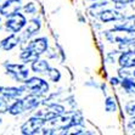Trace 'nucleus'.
I'll use <instances>...</instances> for the list:
<instances>
[{
  "mask_svg": "<svg viewBox=\"0 0 135 135\" xmlns=\"http://www.w3.org/2000/svg\"><path fill=\"white\" fill-rule=\"evenodd\" d=\"M50 63L47 62L46 60H43V59H38V60L33 61L32 62V71L37 74H46L47 71L50 69Z\"/></svg>",
  "mask_w": 135,
  "mask_h": 135,
  "instance_id": "2eb2a0df",
  "label": "nucleus"
},
{
  "mask_svg": "<svg viewBox=\"0 0 135 135\" xmlns=\"http://www.w3.org/2000/svg\"><path fill=\"white\" fill-rule=\"evenodd\" d=\"M107 5H108V1H107V0H105V1H99V3L93 4V5L89 7L88 11L93 17H99L100 13L107 7Z\"/></svg>",
  "mask_w": 135,
  "mask_h": 135,
  "instance_id": "f3484780",
  "label": "nucleus"
},
{
  "mask_svg": "<svg viewBox=\"0 0 135 135\" xmlns=\"http://www.w3.org/2000/svg\"><path fill=\"white\" fill-rule=\"evenodd\" d=\"M106 40L111 44H127L135 40V29L124 28V27H117L104 32Z\"/></svg>",
  "mask_w": 135,
  "mask_h": 135,
  "instance_id": "f03ea898",
  "label": "nucleus"
},
{
  "mask_svg": "<svg viewBox=\"0 0 135 135\" xmlns=\"http://www.w3.org/2000/svg\"><path fill=\"white\" fill-rule=\"evenodd\" d=\"M22 9L27 15H33V13L37 12V6H35V4H33V3H28L27 5H25Z\"/></svg>",
  "mask_w": 135,
  "mask_h": 135,
  "instance_id": "393cba45",
  "label": "nucleus"
},
{
  "mask_svg": "<svg viewBox=\"0 0 135 135\" xmlns=\"http://www.w3.org/2000/svg\"><path fill=\"white\" fill-rule=\"evenodd\" d=\"M26 90H27L26 86H18V88H17V86H6V88H4L3 86V89L0 91V95L9 102V101H11V100L20 99L25 94Z\"/></svg>",
  "mask_w": 135,
  "mask_h": 135,
  "instance_id": "1a4fd4ad",
  "label": "nucleus"
},
{
  "mask_svg": "<svg viewBox=\"0 0 135 135\" xmlns=\"http://www.w3.org/2000/svg\"><path fill=\"white\" fill-rule=\"evenodd\" d=\"M105 110H106V112H108V113L116 112V111H117L116 99L112 98V96L106 98V100H105Z\"/></svg>",
  "mask_w": 135,
  "mask_h": 135,
  "instance_id": "4be33fe9",
  "label": "nucleus"
},
{
  "mask_svg": "<svg viewBox=\"0 0 135 135\" xmlns=\"http://www.w3.org/2000/svg\"><path fill=\"white\" fill-rule=\"evenodd\" d=\"M41 28V22L39 18H32L27 25H26V28L23 31V33L21 34L22 37V40H29L32 37H34L38 32L40 31Z\"/></svg>",
  "mask_w": 135,
  "mask_h": 135,
  "instance_id": "9d476101",
  "label": "nucleus"
},
{
  "mask_svg": "<svg viewBox=\"0 0 135 135\" xmlns=\"http://www.w3.org/2000/svg\"><path fill=\"white\" fill-rule=\"evenodd\" d=\"M88 1H99V0H88Z\"/></svg>",
  "mask_w": 135,
  "mask_h": 135,
  "instance_id": "2f4dec72",
  "label": "nucleus"
},
{
  "mask_svg": "<svg viewBox=\"0 0 135 135\" xmlns=\"http://www.w3.org/2000/svg\"><path fill=\"white\" fill-rule=\"evenodd\" d=\"M41 104H43V101L39 100V96L29 94L28 96H26L23 99H16L12 104L9 106V111L7 112L11 116H18V114H22L25 112L35 110Z\"/></svg>",
  "mask_w": 135,
  "mask_h": 135,
  "instance_id": "f257e3e1",
  "label": "nucleus"
},
{
  "mask_svg": "<svg viewBox=\"0 0 135 135\" xmlns=\"http://www.w3.org/2000/svg\"><path fill=\"white\" fill-rule=\"evenodd\" d=\"M117 62L120 67H135V52L123 51L119 54Z\"/></svg>",
  "mask_w": 135,
  "mask_h": 135,
  "instance_id": "4468645a",
  "label": "nucleus"
},
{
  "mask_svg": "<svg viewBox=\"0 0 135 135\" xmlns=\"http://www.w3.org/2000/svg\"><path fill=\"white\" fill-rule=\"evenodd\" d=\"M3 17H4V16L1 15V13H0V31H1V28H3L4 23H5V22H3Z\"/></svg>",
  "mask_w": 135,
  "mask_h": 135,
  "instance_id": "c756f323",
  "label": "nucleus"
},
{
  "mask_svg": "<svg viewBox=\"0 0 135 135\" xmlns=\"http://www.w3.org/2000/svg\"><path fill=\"white\" fill-rule=\"evenodd\" d=\"M46 120L43 119L41 117L33 116L29 119H27L22 126H21V134L23 135H35L41 134V130L44 128Z\"/></svg>",
  "mask_w": 135,
  "mask_h": 135,
  "instance_id": "39448f33",
  "label": "nucleus"
},
{
  "mask_svg": "<svg viewBox=\"0 0 135 135\" xmlns=\"http://www.w3.org/2000/svg\"><path fill=\"white\" fill-rule=\"evenodd\" d=\"M23 44H21V47L23 49H31V50L35 51L37 54L39 55H43L49 49V40H47L46 37H38V38H34L32 40L27 41V40H22Z\"/></svg>",
  "mask_w": 135,
  "mask_h": 135,
  "instance_id": "0eeeda50",
  "label": "nucleus"
},
{
  "mask_svg": "<svg viewBox=\"0 0 135 135\" xmlns=\"http://www.w3.org/2000/svg\"><path fill=\"white\" fill-rule=\"evenodd\" d=\"M120 80H122V79H119V77H112V78H110V83L113 86L120 85Z\"/></svg>",
  "mask_w": 135,
  "mask_h": 135,
  "instance_id": "c85d7f7f",
  "label": "nucleus"
},
{
  "mask_svg": "<svg viewBox=\"0 0 135 135\" xmlns=\"http://www.w3.org/2000/svg\"><path fill=\"white\" fill-rule=\"evenodd\" d=\"M40 57V55L39 54H37L35 51L31 50V49H23L22 51H21V54H20V60L22 61L23 63H29V62H33V61L38 60Z\"/></svg>",
  "mask_w": 135,
  "mask_h": 135,
  "instance_id": "dca6fc26",
  "label": "nucleus"
},
{
  "mask_svg": "<svg viewBox=\"0 0 135 135\" xmlns=\"http://www.w3.org/2000/svg\"><path fill=\"white\" fill-rule=\"evenodd\" d=\"M22 3L21 0H9L6 4H4L3 7L0 9V13L4 17H9V16L13 15V13L18 12L22 9Z\"/></svg>",
  "mask_w": 135,
  "mask_h": 135,
  "instance_id": "ddd939ff",
  "label": "nucleus"
},
{
  "mask_svg": "<svg viewBox=\"0 0 135 135\" xmlns=\"http://www.w3.org/2000/svg\"><path fill=\"white\" fill-rule=\"evenodd\" d=\"M21 43H22V37L20 34H17V33H11L9 37H6L5 39L1 40L0 47L5 51H11L16 46L21 45Z\"/></svg>",
  "mask_w": 135,
  "mask_h": 135,
  "instance_id": "f8f14e48",
  "label": "nucleus"
},
{
  "mask_svg": "<svg viewBox=\"0 0 135 135\" xmlns=\"http://www.w3.org/2000/svg\"><path fill=\"white\" fill-rule=\"evenodd\" d=\"M47 78H49V80L52 83H59L61 80V72L59 71L57 68H55V67H50V69L47 71Z\"/></svg>",
  "mask_w": 135,
  "mask_h": 135,
  "instance_id": "412c9836",
  "label": "nucleus"
},
{
  "mask_svg": "<svg viewBox=\"0 0 135 135\" xmlns=\"http://www.w3.org/2000/svg\"><path fill=\"white\" fill-rule=\"evenodd\" d=\"M127 129L129 132H132L135 134V116H132V118L128 120V124H127Z\"/></svg>",
  "mask_w": 135,
  "mask_h": 135,
  "instance_id": "bb28decb",
  "label": "nucleus"
},
{
  "mask_svg": "<svg viewBox=\"0 0 135 135\" xmlns=\"http://www.w3.org/2000/svg\"><path fill=\"white\" fill-rule=\"evenodd\" d=\"M112 3H114L117 6H126L128 4H132L134 3L135 0H111Z\"/></svg>",
  "mask_w": 135,
  "mask_h": 135,
  "instance_id": "cd10ccee",
  "label": "nucleus"
},
{
  "mask_svg": "<svg viewBox=\"0 0 135 135\" xmlns=\"http://www.w3.org/2000/svg\"><path fill=\"white\" fill-rule=\"evenodd\" d=\"M25 86L29 90V94L35 96H44L49 93V83L39 77H31L25 82Z\"/></svg>",
  "mask_w": 135,
  "mask_h": 135,
  "instance_id": "20e7f679",
  "label": "nucleus"
},
{
  "mask_svg": "<svg viewBox=\"0 0 135 135\" xmlns=\"http://www.w3.org/2000/svg\"><path fill=\"white\" fill-rule=\"evenodd\" d=\"M65 112H66L65 106L54 102V104L46 105V107L43 108V110H39L38 112H35V116L41 117V118L45 120H49V119H52V118H55V117H57V116H61V114H63Z\"/></svg>",
  "mask_w": 135,
  "mask_h": 135,
  "instance_id": "6e6552de",
  "label": "nucleus"
},
{
  "mask_svg": "<svg viewBox=\"0 0 135 135\" xmlns=\"http://www.w3.org/2000/svg\"><path fill=\"white\" fill-rule=\"evenodd\" d=\"M124 13L119 12L118 10L114 9H105L102 12L100 13L99 18L102 23H110V22H117V21H120V20L124 17Z\"/></svg>",
  "mask_w": 135,
  "mask_h": 135,
  "instance_id": "9b49d317",
  "label": "nucleus"
},
{
  "mask_svg": "<svg viewBox=\"0 0 135 135\" xmlns=\"http://www.w3.org/2000/svg\"><path fill=\"white\" fill-rule=\"evenodd\" d=\"M119 50L122 51H133L135 52V40L127 43V44H119Z\"/></svg>",
  "mask_w": 135,
  "mask_h": 135,
  "instance_id": "b1692460",
  "label": "nucleus"
},
{
  "mask_svg": "<svg viewBox=\"0 0 135 135\" xmlns=\"http://www.w3.org/2000/svg\"><path fill=\"white\" fill-rule=\"evenodd\" d=\"M124 110H126V113L129 114V116H135V100H130L128 101L124 106Z\"/></svg>",
  "mask_w": 135,
  "mask_h": 135,
  "instance_id": "5701e85b",
  "label": "nucleus"
},
{
  "mask_svg": "<svg viewBox=\"0 0 135 135\" xmlns=\"http://www.w3.org/2000/svg\"><path fill=\"white\" fill-rule=\"evenodd\" d=\"M7 1H9V0H0V9H1V7H3V5H4V4H6Z\"/></svg>",
  "mask_w": 135,
  "mask_h": 135,
  "instance_id": "7c9ffc66",
  "label": "nucleus"
},
{
  "mask_svg": "<svg viewBox=\"0 0 135 135\" xmlns=\"http://www.w3.org/2000/svg\"><path fill=\"white\" fill-rule=\"evenodd\" d=\"M118 77L123 78H132L135 79V67H120L118 69Z\"/></svg>",
  "mask_w": 135,
  "mask_h": 135,
  "instance_id": "aec40b11",
  "label": "nucleus"
},
{
  "mask_svg": "<svg viewBox=\"0 0 135 135\" xmlns=\"http://www.w3.org/2000/svg\"><path fill=\"white\" fill-rule=\"evenodd\" d=\"M6 74H9L16 82L25 83L29 78V69L27 67V63H5Z\"/></svg>",
  "mask_w": 135,
  "mask_h": 135,
  "instance_id": "7ed1b4c3",
  "label": "nucleus"
},
{
  "mask_svg": "<svg viewBox=\"0 0 135 135\" xmlns=\"http://www.w3.org/2000/svg\"><path fill=\"white\" fill-rule=\"evenodd\" d=\"M9 106L10 105H7V101L0 95V113L7 112L9 111Z\"/></svg>",
  "mask_w": 135,
  "mask_h": 135,
  "instance_id": "a878e982",
  "label": "nucleus"
},
{
  "mask_svg": "<svg viewBox=\"0 0 135 135\" xmlns=\"http://www.w3.org/2000/svg\"><path fill=\"white\" fill-rule=\"evenodd\" d=\"M1 89H3V86H1V85H0V91H1Z\"/></svg>",
  "mask_w": 135,
  "mask_h": 135,
  "instance_id": "473e14b6",
  "label": "nucleus"
},
{
  "mask_svg": "<svg viewBox=\"0 0 135 135\" xmlns=\"http://www.w3.org/2000/svg\"><path fill=\"white\" fill-rule=\"evenodd\" d=\"M120 86L129 95H135V80L132 78H123L120 80Z\"/></svg>",
  "mask_w": 135,
  "mask_h": 135,
  "instance_id": "a211bd4d",
  "label": "nucleus"
},
{
  "mask_svg": "<svg viewBox=\"0 0 135 135\" xmlns=\"http://www.w3.org/2000/svg\"><path fill=\"white\" fill-rule=\"evenodd\" d=\"M119 23H117V27H124V28H132L135 29V13L130 16H124L120 21H118Z\"/></svg>",
  "mask_w": 135,
  "mask_h": 135,
  "instance_id": "6ab92c4d",
  "label": "nucleus"
},
{
  "mask_svg": "<svg viewBox=\"0 0 135 135\" xmlns=\"http://www.w3.org/2000/svg\"><path fill=\"white\" fill-rule=\"evenodd\" d=\"M0 124H1V118H0Z\"/></svg>",
  "mask_w": 135,
  "mask_h": 135,
  "instance_id": "72a5a7b5",
  "label": "nucleus"
},
{
  "mask_svg": "<svg viewBox=\"0 0 135 135\" xmlns=\"http://www.w3.org/2000/svg\"><path fill=\"white\" fill-rule=\"evenodd\" d=\"M26 25H27V17L25 13H21L20 11L6 17L5 21V28L11 33H20L26 27Z\"/></svg>",
  "mask_w": 135,
  "mask_h": 135,
  "instance_id": "423d86ee",
  "label": "nucleus"
}]
</instances>
